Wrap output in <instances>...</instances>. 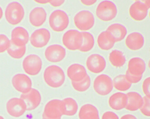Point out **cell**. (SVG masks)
Wrapping results in <instances>:
<instances>
[{
  "mask_svg": "<svg viewBox=\"0 0 150 119\" xmlns=\"http://www.w3.org/2000/svg\"><path fill=\"white\" fill-rule=\"evenodd\" d=\"M43 77L47 85L54 88L61 87L65 81V75L63 70L56 65L47 67L44 72Z\"/></svg>",
  "mask_w": 150,
  "mask_h": 119,
  "instance_id": "1",
  "label": "cell"
},
{
  "mask_svg": "<svg viewBox=\"0 0 150 119\" xmlns=\"http://www.w3.org/2000/svg\"><path fill=\"white\" fill-rule=\"evenodd\" d=\"M49 23L53 31L60 32L64 31L68 27L69 19L65 12L62 10H55L51 13Z\"/></svg>",
  "mask_w": 150,
  "mask_h": 119,
  "instance_id": "2",
  "label": "cell"
},
{
  "mask_svg": "<svg viewBox=\"0 0 150 119\" xmlns=\"http://www.w3.org/2000/svg\"><path fill=\"white\" fill-rule=\"evenodd\" d=\"M25 15L24 8L20 3L12 2L8 4L5 10V17L8 23L16 25L21 22Z\"/></svg>",
  "mask_w": 150,
  "mask_h": 119,
  "instance_id": "3",
  "label": "cell"
},
{
  "mask_svg": "<svg viewBox=\"0 0 150 119\" xmlns=\"http://www.w3.org/2000/svg\"><path fill=\"white\" fill-rule=\"evenodd\" d=\"M96 14L100 20L104 22H109L117 16V9L113 2L109 1H104L98 4Z\"/></svg>",
  "mask_w": 150,
  "mask_h": 119,
  "instance_id": "4",
  "label": "cell"
},
{
  "mask_svg": "<svg viewBox=\"0 0 150 119\" xmlns=\"http://www.w3.org/2000/svg\"><path fill=\"white\" fill-rule=\"evenodd\" d=\"M64 115L63 100H53L46 104L42 114V119H61Z\"/></svg>",
  "mask_w": 150,
  "mask_h": 119,
  "instance_id": "5",
  "label": "cell"
},
{
  "mask_svg": "<svg viewBox=\"0 0 150 119\" xmlns=\"http://www.w3.org/2000/svg\"><path fill=\"white\" fill-rule=\"evenodd\" d=\"M64 46L70 51L79 50L83 42L81 32L76 30H70L65 33L62 38Z\"/></svg>",
  "mask_w": 150,
  "mask_h": 119,
  "instance_id": "6",
  "label": "cell"
},
{
  "mask_svg": "<svg viewBox=\"0 0 150 119\" xmlns=\"http://www.w3.org/2000/svg\"><path fill=\"white\" fill-rule=\"evenodd\" d=\"M74 22L79 30L87 31L92 28L95 23V19L91 12L84 10L79 12L75 15Z\"/></svg>",
  "mask_w": 150,
  "mask_h": 119,
  "instance_id": "7",
  "label": "cell"
},
{
  "mask_svg": "<svg viewBox=\"0 0 150 119\" xmlns=\"http://www.w3.org/2000/svg\"><path fill=\"white\" fill-rule=\"evenodd\" d=\"M93 89L99 95H108L112 92L113 88L112 79L107 74L98 75L93 82Z\"/></svg>",
  "mask_w": 150,
  "mask_h": 119,
  "instance_id": "8",
  "label": "cell"
},
{
  "mask_svg": "<svg viewBox=\"0 0 150 119\" xmlns=\"http://www.w3.org/2000/svg\"><path fill=\"white\" fill-rule=\"evenodd\" d=\"M23 68L27 74L36 75L39 73L42 66V62L38 55L32 54L27 56L23 62Z\"/></svg>",
  "mask_w": 150,
  "mask_h": 119,
  "instance_id": "9",
  "label": "cell"
},
{
  "mask_svg": "<svg viewBox=\"0 0 150 119\" xmlns=\"http://www.w3.org/2000/svg\"><path fill=\"white\" fill-rule=\"evenodd\" d=\"M50 37V33L48 30L45 28H40L32 33L30 38V43L34 47H43L48 44Z\"/></svg>",
  "mask_w": 150,
  "mask_h": 119,
  "instance_id": "10",
  "label": "cell"
},
{
  "mask_svg": "<svg viewBox=\"0 0 150 119\" xmlns=\"http://www.w3.org/2000/svg\"><path fill=\"white\" fill-rule=\"evenodd\" d=\"M6 110L10 115L17 118L24 114L27 111V106L20 98H13L7 103Z\"/></svg>",
  "mask_w": 150,
  "mask_h": 119,
  "instance_id": "11",
  "label": "cell"
},
{
  "mask_svg": "<svg viewBox=\"0 0 150 119\" xmlns=\"http://www.w3.org/2000/svg\"><path fill=\"white\" fill-rule=\"evenodd\" d=\"M12 84L13 88L22 94L28 93L32 88L31 79L24 74H18L13 76Z\"/></svg>",
  "mask_w": 150,
  "mask_h": 119,
  "instance_id": "12",
  "label": "cell"
},
{
  "mask_svg": "<svg viewBox=\"0 0 150 119\" xmlns=\"http://www.w3.org/2000/svg\"><path fill=\"white\" fill-rule=\"evenodd\" d=\"M86 64L87 68L90 72L98 74L104 71L106 67V62L102 55L94 54L88 58Z\"/></svg>",
  "mask_w": 150,
  "mask_h": 119,
  "instance_id": "13",
  "label": "cell"
},
{
  "mask_svg": "<svg viewBox=\"0 0 150 119\" xmlns=\"http://www.w3.org/2000/svg\"><path fill=\"white\" fill-rule=\"evenodd\" d=\"M66 51L64 47L54 44L49 46L45 52V56L48 61L51 63H58L65 57Z\"/></svg>",
  "mask_w": 150,
  "mask_h": 119,
  "instance_id": "14",
  "label": "cell"
},
{
  "mask_svg": "<svg viewBox=\"0 0 150 119\" xmlns=\"http://www.w3.org/2000/svg\"><path fill=\"white\" fill-rule=\"evenodd\" d=\"M20 98L25 102L27 106V111H32L38 108L42 100V96L38 90L31 89L26 93L22 94Z\"/></svg>",
  "mask_w": 150,
  "mask_h": 119,
  "instance_id": "15",
  "label": "cell"
},
{
  "mask_svg": "<svg viewBox=\"0 0 150 119\" xmlns=\"http://www.w3.org/2000/svg\"><path fill=\"white\" fill-rule=\"evenodd\" d=\"M11 42L18 47L26 46L29 40L28 32L22 27H17L13 29L11 32Z\"/></svg>",
  "mask_w": 150,
  "mask_h": 119,
  "instance_id": "16",
  "label": "cell"
},
{
  "mask_svg": "<svg viewBox=\"0 0 150 119\" xmlns=\"http://www.w3.org/2000/svg\"><path fill=\"white\" fill-rule=\"evenodd\" d=\"M67 75L71 82H79L84 79L88 74L84 66L75 63L71 64L67 68Z\"/></svg>",
  "mask_w": 150,
  "mask_h": 119,
  "instance_id": "17",
  "label": "cell"
},
{
  "mask_svg": "<svg viewBox=\"0 0 150 119\" xmlns=\"http://www.w3.org/2000/svg\"><path fill=\"white\" fill-rule=\"evenodd\" d=\"M148 9L144 3L137 1L133 3L129 8V13L131 17L136 21L144 20L147 16Z\"/></svg>",
  "mask_w": 150,
  "mask_h": 119,
  "instance_id": "18",
  "label": "cell"
},
{
  "mask_svg": "<svg viewBox=\"0 0 150 119\" xmlns=\"http://www.w3.org/2000/svg\"><path fill=\"white\" fill-rule=\"evenodd\" d=\"M47 13L42 7H37L32 10L29 16V22L35 27L42 26L46 21Z\"/></svg>",
  "mask_w": 150,
  "mask_h": 119,
  "instance_id": "19",
  "label": "cell"
},
{
  "mask_svg": "<svg viewBox=\"0 0 150 119\" xmlns=\"http://www.w3.org/2000/svg\"><path fill=\"white\" fill-rule=\"evenodd\" d=\"M144 38L139 33L133 32L127 36L125 39L126 47L132 51H138L144 46Z\"/></svg>",
  "mask_w": 150,
  "mask_h": 119,
  "instance_id": "20",
  "label": "cell"
},
{
  "mask_svg": "<svg viewBox=\"0 0 150 119\" xmlns=\"http://www.w3.org/2000/svg\"><path fill=\"white\" fill-rule=\"evenodd\" d=\"M127 104L125 109L129 111H134L140 109L144 103L143 98L136 92H129L126 94Z\"/></svg>",
  "mask_w": 150,
  "mask_h": 119,
  "instance_id": "21",
  "label": "cell"
},
{
  "mask_svg": "<svg viewBox=\"0 0 150 119\" xmlns=\"http://www.w3.org/2000/svg\"><path fill=\"white\" fill-rule=\"evenodd\" d=\"M108 103L110 107L115 110L125 109L127 104V95L123 93H115L109 98Z\"/></svg>",
  "mask_w": 150,
  "mask_h": 119,
  "instance_id": "22",
  "label": "cell"
},
{
  "mask_svg": "<svg viewBox=\"0 0 150 119\" xmlns=\"http://www.w3.org/2000/svg\"><path fill=\"white\" fill-rule=\"evenodd\" d=\"M145 69V63L140 58H133L129 61L127 71L131 74L136 76L142 75Z\"/></svg>",
  "mask_w": 150,
  "mask_h": 119,
  "instance_id": "23",
  "label": "cell"
},
{
  "mask_svg": "<svg viewBox=\"0 0 150 119\" xmlns=\"http://www.w3.org/2000/svg\"><path fill=\"white\" fill-rule=\"evenodd\" d=\"M115 42L114 38L107 31L101 32L98 37V45L102 50H110L114 47Z\"/></svg>",
  "mask_w": 150,
  "mask_h": 119,
  "instance_id": "24",
  "label": "cell"
},
{
  "mask_svg": "<svg viewBox=\"0 0 150 119\" xmlns=\"http://www.w3.org/2000/svg\"><path fill=\"white\" fill-rule=\"evenodd\" d=\"M79 117L80 119H99L97 109L91 104H86L81 107Z\"/></svg>",
  "mask_w": 150,
  "mask_h": 119,
  "instance_id": "25",
  "label": "cell"
},
{
  "mask_svg": "<svg viewBox=\"0 0 150 119\" xmlns=\"http://www.w3.org/2000/svg\"><path fill=\"white\" fill-rule=\"evenodd\" d=\"M106 31L113 36L115 42H120L124 39L127 35V31L125 27L118 23L110 25Z\"/></svg>",
  "mask_w": 150,
  "mask_h": 119,
  "instance_id": "26",
  "label": "cell"
},
{
  "mask_svg": "<svg viewBox=\"0 0 150 119\" xmlns=\"http://www.w3.org/2000/svg\"><path fill=\"white\" fill-rule=\"evenodd\" d=\"M64 115L73 116L77 113L78 106L77 102L71 98H66L63 100Z\"/></svg>",
  "mask_w": 150,
  "mask_h": 119,
  "instance_id": "27",
  "label": "cell"
},
{
  "mask_svg": "<svg viewBox=\"0 0 150 119\" xmlns=\"http://www.w3.org/2000/svg\"><path fill=\"white\" fill-rule=\"evenodd\" d=\"M109 59L112 65L115 68H120L126 62V58L122 52L119 50L112 51L109 56Z\"/></svg>",
  "mask_w": 150,
  "mask_h": 119,
  "instance_id": "28",
  "label": "cell"
},
{
  "mask_svg": "<svg viewBox=\"0 0 150 119\" xmlns=\"http://www.w3.org/2000/svg\"><path fill=\"white\" fill-rule=\"evenodd\" d=\"M113 84L116 89L122 92L128 90L132 85V84L127 80L124 74L116 76L113 80Z\"/></svg>",
  "mask_w": 150,
  "mask_h": 119,
  "instance_id": "29",
  "label": "cell"
},
{
  "mask_svg": "<svg viewBox=\"0 0 150 119\" xmlns=\"http://www.w3.org/2000/svg\"><path fill=\"white\" fill-rule=\"evenodd\" d=\"M81 33L83 36V42L79 51L87 52L91 50L94 47V37L91 33L87 32H83Z\"/></svg>",
  "mask_w": 150,
  "mask_h": 119,
  "instance_id": "30",
  "label": "cell"
},
{
  "mask_svg": "<svg viewBox=\"0 0 150 119\" xmlns=\"http://www.w3.org/2000/svg\"><path fill=\"white\" fill-rule=\"evenodd\" d=\"M26 51V46L18 47L13 44L11 41V44L7 50L10 56L15 59H20L24 56Z\"/></svg>",
  "mask_w": 150,
  "mask_h": 119,
  "instance_id": "31",
  "label": "cell"
},
{
  "mask_svg": "<svg viewBox=\"0 0 150 119\" xmlns=\"http://www.w3.org/2000/svg\"><path fill=\"white\" fill-rule=\"evenodd\" d=\"M91 84V79L88 75L81 81L79 82H71L73 88L79 92H84L87 90Z\"/></svg>",
  "mask_w": 150,
  "mask_h": 119,
  "instance_id": "32",
  "label": "cell"
},
{
  "mask_svg": "<svg viewBox=\"0 0 150 119\" xmlns=\"http://www.w3.org/2000/svg\"><path fill=\"white\" fill-rule=\"evenodd\" d=\"M11 44V40L5 34H0V53L8 50Z\"/></svg>",
  "mask_w": 150,
  "mask_h": 119,
  "instance_id": "33",
  "label": "cell"
},
{
  "mask_svg": "<svg viewBox=\"0 0 150 119\" xmlns=\"http://www.w3.org/2000/svg\"><path fill=\"white\" fill-rule=\"evenodd\" d=\"M143 100V104L140 109L141 113L145 116L150 117V99L144 96Z\"/></svg>",
  "mask_w": 150,
  "mask_h": 119,
  "instance_id": "34",
  "label": "cell"
},
{
  "mask_svg": "<svg viewBox=\"0 0 150 119\" xmlns=\"http://www.w3.org/2000/svg\"><path fill=\"white\" fill-rule=\"evenodd\" d=\"M142 88L145 96L150 99V77L145 79L142 84Z\"/></svg>",
  "mask_w": 150,
  "mask_h": 119,
  "instance_id": "35",
  "label": "cell"
},
{
  "mask_svg": "<svg viewBox=\"0 0 150 119\" xmlns=\"http://www.w3.org/2000/svg\"><path fill=\"white\" fill-rule=\"evenodd\" d=\"M125 75L127 80L131 84L138 83L141 80L142 78V75L136 76V75H133L129 72L128 71L126 72Z\"/></svg>",
  "mask_w": 150,
  "mask_h": 119,
  "instance_id": "36",
  "label": "cell"
},
{
  "mask_svg": "<svg viewBox=\"0 0 150 119\" xmlns=\"http://www.w3.org/2000/svg\"><path fill=\"white\" fill-rule=\"evenodd\" d=\"M102 119H119V118L118 116L113 112L108 111L103 114Z\"/></svg>",
  "mask_w": 150,
  "mask_h": 119,
  "instance_id": "37",
  "label": "cell"
},
{
  "mask_svg": "<svg viewBox=\"0 0 150 119\" xmlns=\"http://www.w3.org/2000/svg\"><path fill=\"white\" fill-rule=\"evenodd\" d=\"M65 1L64 0L60 1H50V4L54 7H59L62 6L64 3Z\"/></svg>",
  "mask_w": 150,
  "mask_h": 119,
  "instance_id": "38",
  "label": "cell"
},
{
  "mask_svg": "<svg viewBox=\"0 0 150 119\" xmlns=\"http://www.w3.org/2000/svg\"><path fill=\"white\" fill-rule=\"evenodd\" d=\"M81 2L85 6H90L95 4L97 2V1L96 0H82V1H81Z\"/></svg>",
  "mask_w": 150,
  "mask_h": 119,
  "instance_id": "39",
  "label": "cell"
},
{
  "mask_svg": "<svg viewBox=\"0 0 150 119\" xmlns=\"http://www.w3.org/2000/svg\"><path fill=\"white\" fill-rule=\"evenodd\" d=\"M120 119H137L134 116L131 114H126L122 116Z\"/></svg>",
  "mask_w": 150,
  "mask_h": 119,
  "instance_id": "40",
  "label": "cell"
},
{
  "mask_svg": "<svg viewBox=\"0 0 150 119\" xmlns=\"http://www.w3.org/2000/svg\"><path fill=\"white\" fill-rule=\"evenodd\" d=\"M35 2L38 3H39L40 4H45L47 3H49L50 1L47 0V1H43V0H36L35 1Z\"/></svg>",
  "mask_w": 150,
  "mask_h": 119,
  "instance_id": "41",
  "label": "cell"
},
{
  "mask_svg": "<svg viewBox=\"0 0 150 119\" xmlns=\"http://www.w3.org/2000/svg\"><path fill=\"white\" fill-rule=\"evenodd\" d=\"M142 2V3H144V5L146 6L147 7V9L149 10L150 8V1H147V0H145V1H141Z\"/></svg>",
  "mask_w": 150,
  "mask_h": 119,
  "instance_id": "42",
  "label": "cell"
},
{
  "mask_svg": "<svg viewBox=\"0 0 150 119\" xmlns=\"http://www.w3.org/2000/svg\"><path fill=\"white\" fill-rule=\"evenodd\" d=\"M3 10H2V9H1V7L0 6V20L2 18V16H3Z\"/></svg>",
  "mask_w": 150,
  "mask_h": 119,
  "instance_id": "43",
  "label": "cell"
},
{
  "mask_svg": "<svg viewBox=\"0 0 150 119\" xmlns=\"http://www.w3.org/2000/svg\"><path fill=\"white\" fill-rule=\"evenodd\" d=\"M148 67H149V69H150V59L149 60V63H148Z\"/></svg>",
  "mask_w": 150,
  "mask_h": 119,
  "instance_id": "44",
  "label": "cell"
},
{
  "mask_svg": "<svg viewBox=\"0 0 150 119\" xmlns=\"http://www.w3.org/2000/svg\"><path fill=\"white\" fill-rule=\"evenodd\" d=\"M0 119H5L2 116H0Z\"/></svg>",
  "mask_w": 150,
  "mask_h": 119,
  "instance_id": "45",
  "label": "cell"
},
{
  "mask_svg": "<svg viewBox=\"0 0 150 119\" xmlns=\"http://www.w3.org/2000/svg\"><path fill=\"white\" fill-rule=\"evenodd\" d=\"M149 16H150V13H149Z\"/></svg>",
  "mask_w": 150,
  "mask_h": 119,
  "instance_id": "46",
  "label": "cell"
}]
</instances>
